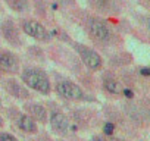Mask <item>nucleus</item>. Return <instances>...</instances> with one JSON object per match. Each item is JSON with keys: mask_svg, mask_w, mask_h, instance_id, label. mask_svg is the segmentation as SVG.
<instances>
[{"mask_svg": "<svg viewBox=\"0 0 150 141\" xmlns=\"http://www.w3.org/2000/svg\"><path fill=\"white\" fill-rule=\"evenodd\" d=\"M22 81L25 82V85H28L30 88H33L35 91H40L43 94L50 93V81L43 70H38V69L24 70L22 72Z\"/></svg>", "mask_w": 150, "mask_h": 141, "instance_id": "nucleus-1", "label": "nucleus"}, {"mask_svg": "<svg viewBox=\"0 0 150 141\" xmlns=\"http://www.w3.org/2000/svg\"><path fill=\"white\" fill-rule=\"evenodd\" d=\"M75 49H77L78 54L81 56L83 62L86 63V66H87L88 69L97 70V69L102 66V59H100V56H99L94 50L87 49V47L83 46V44H75Z\"/></svg>", "mask_w": 150, "mask_h": 141, "instance_id": "nucleus-2", "label": "nucleus"}, {"mask_svg": "<svg viewBox=\"0 0 150 141\" xmlns=\"http://www.w3.org/2000/svg\"><path fill=\"white\" fill-rule=\"evenodd\" d=\"M56 90L60 96H63L65 99L69 100H80L84 97V91L81 87H78L77 84L69 82V81H62L56 85Z\"/></svg>", "mask_w": 150, "mask_h": 141, "instance_id": "nucleus-3", "label": "nucleus"}, {"mask_svg": "<svg viewBox=\"0 0 150 141\" xmlns=\"http://www.w3.org/2000/svg\"><path fill=\"white\" fill-rule=\"evenodd\" d=\"M88 28H90V32L94 35V38H97L100 41H109L112 37L110 30L106 27L105 22H102L99 19H90Z\"/></svg>", "mask_w": 150, "mask_h": 141, "instance_id": "nucleus-4", "label": "nucleus"}, {"mask_svg": "<svg viewBox=\"0 0 150 141\" xmlns=\"http://www.w3.org/2000/svg\"><path fill=\"white\" fill-rule=\"evenodd\" d=\"M22 28H24L25 34H28L33 38H37V40H41V41L49 40V32L46 31V28L41 24L35 22V21H27V22H24V27Z\"/></svg>", "mask_w": 150, "mask_h": 141, "instance_id": "nucleus-5", "label": "nucleus"}, {"mask_svg": "<svg viewBox=\"0 0 150 141\" xmlns=\"http://www.w3.org/2000/svg\"><path fill=\"white\" fill-rule=\"evenodd\" d=\"M50 125H52V128H53L54 131H57V132H66L68 128H69V121H68V118H66L63 113H60V112H53V113L50 115Z\"/></svg>", "mask_w": 150, "mask_h": 141, "instance_id": "nucleus-6", "label": "nucleus"}, {"mask_svg": "<svg viewBox=\"0 0 150 141\" xmlns=\"http://www.w3.org/2000/svg\"><path fill=\"white\" fill-rule=\"evenodd\" d=\"M0 68L15 72L18 70V59L12 53H0Z\"/></svg>", "mask_w": 150, "mask_h": 141, "instance_id": "nucleus-7", "label": "nucleus"}, {"mask_svg": "<svg viewBox=\"0 0 150 141\" xmlns=\"http://www.w3.org/2000/svg\"><path fill=\"white\" fill-rule=\"evenodd\" d=\"M18 126H19L24 132H31V134L37 132V123H35V121H34L31 116H28V115H21V116H19V119H18Z\"/></svg>", "mask_w": 150, "mask_h": 141, "instance_id": "nucleus-8", "label": "nucleus"}, {"mask_svg": "<svg viewBox=\"0 0 150 141\" xmlns=\"http://www.w3.org/2000/svg\"><path fill=\"white\" fill-rule=\"evenodd\" d=\"M27 110H28V112L33 115V118H35L37 121H40V122H46V121H47V112H46L44 106L34 103V104H28V106H27Z\"/></svg>", "mask_w": 150, "mask_h": 141, "instance_id": "nucleus-9", "label": "nucleus"}, {"mask_svg": "<svg viewBox=\"0 0 150 141\" xmlns=\"http://www.w3.org/2000/svg\"><path fill=\"white\" fill-rule=\"evenodd\" d=\"M6 87H8V90H9L13 96H16V97H28V91H27L18 81H15V80L6 81Z\"/></svg>", "mask_w": 150, "mask_h": 141, "instance_id": "nucleus-10", "label": "nucleus"}, {"mask_svg": "<svg viewBox=\"0 0 150 141\" xmlns=\"http://www.w3.org/2000/svg\"><path fill=\"white\" fill-rule=\"evenodd\" d=\"M3 32H5V37L9 40V41H18V34H16V31H15V28H13V25L11 24V22H5V25H3Z\"/></svg>", "mask_w": 150, "mask_h": 141, "instance_id": "nucleus-11", "label": "nucleus"}, {"mask_svg": "<svg viewBox=\"0 0 150 141\" xmlns=\"http://www.w3.org/2000/svg\"><path fill=\"white\" fill-rule=\"evenodd\" d=\"M8 5L18 12H24L28 9V2L27 0H8Z\"/></svg>", "mask_w": 150, "mask_h": 141, "instance_id": "nucleus-12", "label": "nucleus"}, {"mask_svg": "<svg viewBox=\"0 0 150 141\" xmlns=\"http://www.w3.org/2000/svg\"><path fill=\"white\" fill-rule=\"evenodd\" d=\"M105 88L109 91V93H118L119 91V85H118V82H115L113 80H106L105 81Z\"/></svg>", "mask_w": 150, "mask_h": 141, "instance_id": "nucleus-13", "label": "nucleus"}, {"mask_svg": "<svg viewBox=\"0 0 150 141\" xmlns=\"http://www.w3.org/2000/svg\"><path fill=\"white\" fill-rule=\"evenodd\" d=\"M0 141H18V138L8 132H0Z\"/></svg>", "mask_w": 150, "mask_h": 141, "instance_id": "nucleus-14", "label": "nucleus"}, {"mask_svg": "<svg viewBox=\"0 0 150 141\" xmlns=\"http://www.w3.org/2000/svg\"><path fill=\"white\" fill-rule=\"evenodd\" d=\"M113 129H115V125H113V123H110V122H108V123L103 126V132H105V134H108V135H110V134L113 132Z\"/></svg>", "mask_w": 150, "mask_h": 141, "instance_id": "nucleus-15", "label": "nucleus"}, {"mask_svg": "<svg viewBox=\"0 0 150 141\" xmlns=\"http://www.w3.org/2000/svg\"><path fill=\"white\" fill-rule=\"evenodd\" d=\"M93 3H94L96 6H99L100 9H103V8H106V5H108V0H93Z\"/></svg>", "mask_w": 150, "mask_h": 141, "instance_id": "nucleus-16", "label": "nucleus"}, {"mask_svg": "<svg viewBox=\"0 0 150 141\" xmlns=\"http://www.w3.org/2000/svg\"><path fill=\"white\" fill-rule=\"evenodd\" d=\"M124 96H125V97H128V99H132L134 93H132L131 90H124Z\"/></svg>", "mask_w": 150, "mask_h": 141, "instance_id": "nucleus-17", "label": "nucleus"}, {"mask_svg": "<svg viewBox=\"0 0 150 141\" xmlns=\"http://www.w3.org/2000/svg\"><path fill=\"white\" fill-rule=\"evenodd\" d=\"M141 74H143L144 77L150 75V69H149V68H143V69H141Z\"/></svg>", "mask_w": 150, "mask_h": 141, "instance_id": "nucleus-18", "label": "nucleus"}, {"mask_svg": "<svg viewBox=\"0 0 150 141\" xmlns=\"http://www.w3.org/2000/svg\"><path fill=\"white\" fill-rule=\"evenodd\" d=\"M91 141H105V140H103L102 137H93V140H91Z\"/></svg>", "mask_w": 150, "mask_h": 141, "instance_id": "nucleus-19", "label": "nucleus"}, {"mask_svg": "<svg viewBox=\"0 0 150 141\" xmlns=\"http://www.w3.org/2000/svg\"><path fill=\"white\" fill-rule=\"evenodd\" d=\"M3 125V122H2V118H0V126H2Z\"/></svg>", "mask_w": 150, "mask_h": 141, "instance_id": "nucleus-20", "label": "nucleus"}]
</instances>
